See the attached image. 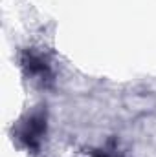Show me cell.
Masks as SVG:
<instances>
[{"label": "cell", "instance_id": "1", "mask_svg": "<svg viewBox=\"0 0 156 157\" xmlns=\"http://www.w3.org/2000/svg\"><path fill=\"white\" fill-rule=\"evenodd\" d=\"M44 132H46V119L40 113L31 115L20 128V141L28 148H37L42 135H44Z\"/></svg>", "mask_w": 156, "mask_h": 157}, {"label": "cell", "instance_id": "3", "mask_svg": "<svg viewBox=\"0 0 156 157\" xmlns=\"http://www.w3.org/2000/svg\"><path fill=\"white\" fill-rule=\"evenodd\" d=\"M92 157H110V155H107V154H103V152H97V154H94Z\"/></svg>", "mask_w": 156, "mask_h": 157}, {"label": "cell", "instance_id": "2", "mask_svg": "<svg viewBox=\"0 0 156 157\" xmlns=\"http://www.w3.org/2000/svg\"><path fill=\"white\" fill-rule=\"evenodd\" d=\"M22 66L24 70L28 71V75L35 77V80H48L51 77V71H50V66L46 64V60H42L40 55H35V53H30L26 51L24 57H22Z\"/></svg>", "mask_w": 156, "mask_h": 157}]
</instances>
